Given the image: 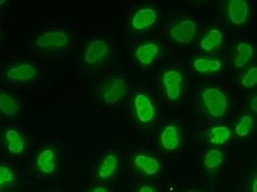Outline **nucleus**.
<instances>
[{
  "label": "nucleus",
  "mask_w": 257,
  "mask_h": 192,
  "mask_svg": "<svg viewBox=\"0 0 257 192\" xmlns=\"http://www.w3.org/2000/svg\"><path fill=\"white\" fill-rule=\"evenodd\" d=\"M224 161V154L220 149H209L203 157V166L209 171H215L222 166Z\"/></svg>",
  "instance_id": "4be33fe9"
},
{
  "label": "nucleus",
  "mask_w": 257,
  "mask_h": 192,
  "mask_svg": "<svg viewBox=\"0 0 257 192\" xmlns=\"http://www.w3.org/2000/svg\"><path fill=\"white\" fill-rule=\"evenodd\" d=\"M232 132L225 125H215L208 131V139L213 145H223L231 139Z\"/></svg>",
  "instance_id": "412c9836"
},
{
  "label": "nucleus",
  "mask_w": 257,
  "mask_h": 192,
  "mask_svg": "<svg viewBox=\"0 0 257 192\" xmlns=\"http://www.w3.org/2000/svg\"><path fill=\"white\" fill-rule=\"evenodd\" d=\"M224 36L218 28H212L204 33V36L200 40V49L206 53H211V52L217 51L223 44Z\"/></svg>",
  "instance_id": "6ab92c4d"
},
{
  "label": "nucleus",
  "mask_w": 257,
  "mask_h": 192,
  "mask_svg": "<svg viewBox=\"0 0 257 192\" xmlns=\"http://www.w3.org/2000/svg\"><path fill=\"white\" fill-rule=\"evenodd\" d=\"M127 94V85L123 78H112L103 84L100 90L101 100L107 104L121 101Z\"/></svg>",
  "instance_id": "39448f33"
},
{
  "label": "nucleus",
  "mask_w": 257,
  "mask_h": 192,
  "mask_svg": "<svg viewBox=\"0 0 257 192\" xmlns=\"http://www.w3.org/2000/svg\"><path fill=\"white\" fill-rule=\"evenodd\" d=\"M157 20V11L152 6H143L131 17L130 26L134 31H143L151 28Z\"/></svg>",
  "instance_id": "1a4fd4ad"
},
{
  "label": "nucleus",
  "mask_w": 257,
  "mask_h": 192,
  "mask_svg": "<svg viewBox=\"0 0 257 192\" xmlns=\"http://www.w3.org/2000/svg\"><path fill=\"white\" fill-rule=\"evenodd\" d=\"M226 13L230 21L236 27H241L247 22L250 8L245 0H230L226 3Z\"/></svg>",
  "instance_id": "9d476101"
},
{
  "label": "nucleus",
  "mask_w": 257,
  "mask_h": 192,
  "mask_svg": "<svg viewBox=\"0 0 257 192\" xmlns=\"http://www.w3.org/2000/svg\"><path fill=\"white\" fill-rule=\"evenodd\" d=\"M88 192H109V190L106 187H103V185H96V187H93Z\"/></svg>",
  "instance_id": "c85d7f7f"
},
{
  "label": "nucleus",
  "mask_w": 257,
  "mask_h": 192,
  "mask_svg": "<svg viewBox=\"0 0 257 192\" xmlns=\"http://www.w3.org/2000/svg\"><path fill=\"white\" fill-rule=\"evenodd\" d=\"M191 66L198 74L208 75L220 72L223 67V61L220 57L199 56L192 60Z\"/></svg>",
  "instance_id": "ddd939ff"
},
{
  "label": "nucleus",
  "mask_w": 257,
  "mask_h": 192,
  "mask_svg": "<svg viewBox=\"0 0 257 192\" xmlns=\"http://www.w3.org/2000/svg\"><path fill=\"white\" fill-rule=\"evenodd\" d=\"M188 192H199V191H188Z\"/></svg>",
  "instance_id": "7c9ffc66"
},
{
  "label": "nucleus",
  "mask_w": 257,
  "mask_h": 192,
  "mask_svg": "<svg viewBox=\"0 0 257 192\" xmlns=\"http://www.w3.org/2000/svg\"><path fill=\"white\" fill-rule=\"evenodd\" d=\"M71 42L69 34L63 30H51L41 33L36 40L38 48L44 50L63 49Z\"/></svg>",
  "instance_id": "0eeeda50"
},
{
  "label": "nucleus",
  "mask_w": 257,
  "mask_h": 192,
  "mask_svg": "<svg viewBox=\"0 0 257 192\" xmlns=\"http://www.w3.org/2000/svg\"><path fill=\"white\" fill-rule=\"evenodd\" d=\"M239 83L244 88H254L257 85V66L253 65L246 68L244 71L241 78H239Z\"/></svg>",
  "instance_id": "b1692460"
},
{
  "label": "nucleus",
  "mask_w": 257,
  "mask_h": 192,
  "mask_svg": "<svg viewBox=\"0 0 257 192\" xmlns=\"http://www.w3.org/2000/svg\"><path fill=\"white\" fill-rule=\"evenodd\" d=\"M120 165L119 156L114 153L104 155L98 166L96 176L99 180H109L115 177Z\"/></svg>",
  "instance_id": "2eb2a0df"
},
{
  "label": "nucleus",
  "mask_w": 257,
  "mask_h": 192,
  "mask_svg": "<svg viewBox=\"0 0 257 192\" xmlns=\"http://www.w3.org/2000/svg\"><path fill=\"white\" fill-rule=\"evenodd\" d=\"M132 162L134 168L139 172H141L143 176L147 177H154L156 174H159L161 170V164L159 159L149 154H137L133 157Z\"/></svg>",
  "instance_id": "9b49d317"
},
{
  "label": "nucleus",
  "mask_w": 257,
  "mask_h": 192,
  "mask_svg": "<svg viewBox=\"0 0 257 192\" xmlns=\"http://www.w3.org/2000/svg\"><path fill=\"white\" fill-rule=\"evenodd\" d=\"M160 145L166 152L177 149L180 145V135L176 125L166 124L160 133Z\"/></svg>",
  "instance_id": "f3484780"
},
{
  "label": "nucleus",
  "mask_w": 257,
  "mask_h": 192,
  "mask_svg": "<svg viewBox=\"0 0 257 192\" xmlns=\"http://www.w3.org/2000/svg\"><path fill=\"white\" fill-rule=\"evenodd\" d=\"M183 75L178 69H165L162 74L161 84L163 92L169 101H177L183 95Z\"/></svg>",
  "instance_id": "f03ea898"
},
{
  "label": "nucleus",
  "mask_w": 257,
  "mask_h": 192,
  "mask_svg": "<svg viewBox=\"0 0 257 192\" xmlns=\"http://www.w3.org/2000/svg\"><path fill=\"white\" fill-rule=\"evenodd\" d=\"M249 107H250V110H252V112H254V113L257 112V97H256V95L253 96L252 99H250Z\"/></svg>",
  "instance_id": "a878e982"
},
{
  "label": "nucleus",
  "mask_w": 257,
  "mask_h": 192,
  "mask_svg": "<svg viewBox=\"0 0 257 192\" xmlns=\"http://www.w3.org/2000/svg\"><path fill=\"white\" fill-rule=\"evenodd\" d=\"M36 166L40 173L52 174L56 169V155L53 149L44 148L38 154L36 158Z\"/></svg>",
  "instance_id": "a211bd4d"
},
{
  "label": "nucleus",
  "mask_w": 257,
  "mask_h": 192,
  "mask_svg": "<svg viewBox=\"0 0 257 192\" xmlns=\"http://www.w3.org/2000/svg\"><path fill=\"white\" fill-rule=\"evenodd\" d=\"M20 104L18 99L9 92L0 91V113L11 118L18 114Z\"/></svg>",
  "instance_id": "aec40b11"
},
{
  "label": "nucleus",
  "mask_w": 257,
  "mask_h": 192,
  "mask_svg": "<svg viewBox=\"0 0 257 192\" xmlns=\"http://www.w3.org/2000/svg\"><path fill=\"white\" fill-rule=\"evenodd\" d=\"M15 182V172L9 166L0 165V190Z\"/></svg>",
  "instance_id": "393cba45"
},
{
  "label": "nucleus",
  "mask_w": 257,
  "mask_h": 192,
  "mask_svg": "<svg viewBox=\"0 0 257 192\" xmlns=\"http://www.w3.org/2000/svg\"><path fill=\"white\" fill-rule=\"evenodd\" d=\"M110 54V46L107 41L95 39L86 45L83 53V61L88 66H96L102 63Z\"/></svg>",
  "instance_id": "7ed1b4c3"
},
{
  "label": "nucleus",
  "mask_w": 257,
  "mask_h": 192,
  "mask_svg": "<svg viewBox=\"0 0 257 192\" xmlns=\"http://www.w3.org/2000/svg\"><path fill=\"white\" fill-rule=\"evenodd\" d=\"M249 189H250V192H257V177H256V174H255V176H253L252 180H250Z\"/></svg>",
  "instance_id": "bb28decb"
},
{
  "label": "nucleus",
  "mask_w": 257,
  "mask_h": 192,
  "mask_svg": "<svg viewBox=\"0 0 257 192\" xmlns=\"http://www.w3.org/2000/svg\"><path fill=\"white\" fill-rule=\"evenodd\" d=\"M4 4H6V2H5V0H2V2H0V6L4 5Z\"/></svg>",
  "instance_id": "c756f323"
},
{
  "label": "nucleus",
  "mask_w": 257,
  "mask_h": 192,
  "mask_svg": "<svg viewBox=\"0 0 257 192\" xmlns=\"http://www.w3.org/2000/svg\"><path fill=\"white\" fill-rule=\"evenodd\" d=\"M138 192H156V191L153 187H152V185L145 184V185H142V187H140Z\"/></svg>",
  "instance_id": "cd10ccee"
},
{
  "label": "nucleus",
  "mask_w": 257,
  "mask_h": 192,
  "mask_svg": "<svg viewBox=\"0 0 257 192\" xmlns=\"http://www.w3.org/2000/svg\"><path fill=\"white\" fill-rule=\"evenodd\" d=\"M133 110L141 124H150L155 118V107L149 96L139 92L133 98Z\"/></svg>",
  "instance_id": "6e6552de"
},
{
  "label": "nucleus",
  "mask_w": 257,
  "mask_h": 192,
  "mask_svg": "<svg viewBox=\"0 0 257 192\" xmlns=\"http://www.w3.org/2000/svg\"><path fill=\"white\" fill-rule=\"evenodd\" d=\"M5 76L14 83H30L38 77V69L31 63H16L6 69Z\"/></svg>",
  "instance_id": "423d86ee"
},
{
  "label": "nucleus",
  "mask_w": 257,
  "mask_h": 192,
  "mask_svg": "<svg viewBox=\"0 0 257 192\" xmlns=\"http://www.w3.org/2000/svg\"><path fill=\"white\" fill-rule=\"evenodd\" d=\"M254 46L247 41H239L234 46L232 55V63L236 68H243L252 61L254 57Z\"/></svg>",
  "instance_id": "dca6fc26"
},
{
  "label": "nucleus",
  "mask_w": 257,
  "mask_h": 192,
  "mask_svg": "<svg viewBox=\"0 0 257 192\" xmlns=\"http://www.w3.org/2000/svg\"><path fill=\"white\" fill-rule=\"evenodd\" d=\"M161 54V46L154 41H145L134 51V56L142 66H150Z\"/></svg>",
  "instance_id": "f8f14e48"
},
{
  "label": "nucleus",
  "mask_w": 257,
  "mask_h": 192,
  "mask_svg": "<svg viewBox=\"0 0 257 192\" xmlns=\"http://www.w3.org/2000/svg\"><path fill=\"white\" fill-rule=\"evenodd\" d=\"M198 31L196 22L191 19L178 20L169 29V37L175 42L180 44H189L194 41Z\"/></svg>",
  "instance_id": "20e7f679"
},
{
  "label": "nucleus",
  "mask_w": 257,
  "mask_h": 192,
  "mask_svg": "<svg viewBox=\"0 0 257 192\" xmlns=\"http://www.w3.org/2000/svg\"><path fill=\"white\" fill-rule=\"evenodd\" d=\"M254 116L252 114H244L235 125V133L238 137H246L254 129Z\"/></svg>",
  "instance_id": "5701e85b"
},
{
  "label": "nucleus",
  "mask_w": 257,
  "mask_h": 192,
  "mask_svg": "<svg viewBox=\"0 0 257 192\" xmlns=\"http://www.w3.org/2000/svg\"><path fill=\"white\" fill-rule=\"evenodd\" d=\"M200 102L204 111L212 119L223 118L229 108L225 92L215 86L204 87L200 94Z\"/></svg>",
  "instance_id": "f257e3e1"
},
{
  "label": "nucleus",
  "mask_w": 257,
  "mask_h": 192,
  "mask_svg": "<svg viewBox=\"0 0 257 192\" xmlns=\"http://www.w3.org/2000/svg\"><path fill=\"white\" fill-rule=\"evenodd\" d=\"M4 144L11 155H20L27 147L25 137L17 129H7L4 132Z\"/></svg>",
  "instance_id": "4468645a"
}]
</instances>
